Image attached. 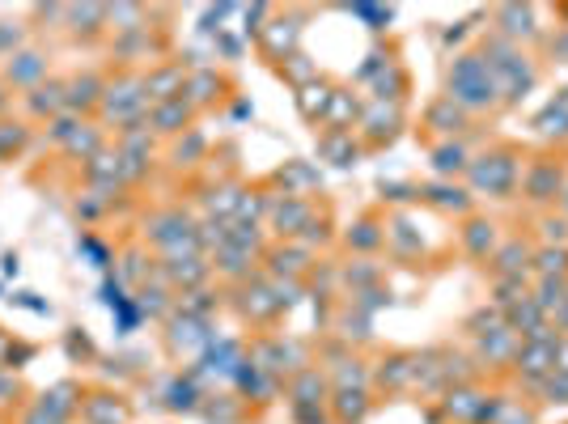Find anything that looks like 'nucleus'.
Instances as JSON below:
<instances>
[{"label": "nucleus", "mask_w": 568, "mask_h": 424, "mask_svg": "<svg viewBox=\"0 0 568 424\" xmlns=\"http://www.w3.org/2000/svg\"><path fill=\"white\" fill-rule=\"evenodd\" d=\"M26 424H60V416H47V412L39 408V412H34V416H30Z\"/></svg>", "instance_id": "4468645a"}, {"label": "nucleus", "mask_w": 568, "mask_h": 424, "mask_svg": "<svg viewBox=\"0 0 568 424\" xmlns=\"http://www.w3.org/2000/svg\"><path fill=\"white\" fill-rule=\"evenodd\" d=\"M191 119V106L183 102V98H170V102H162L153 111V128L157 132H174V128H183V123Z\"/></svg>", "instance_id": "39448f33"}, {"label": "nucleus", "mask_w": 568, "mask_h": 424, "mask_svg": "<svg viewBox=\"0 0 568 424\" xmlns=\"http://www.w3.org/2000/svg\"><path fill=\"white\" fill-rule=\"evenodd\" d=\"M170 276L174 280H200L204 268H200V259H179V255H174L170 259Z\"/></svg>", "instance_id": "9b49d317"}, {"label": "nucleus", "mask_w": 568, "mask_h": 424, "mask_svg": "<svg viewBox=\"0 0 568 424\" xmlns=\"http://www.w3.org/2000/svg\"><path fill=\"white\" fill-rule=\"evenodd\" d=\"M509 174H513L509 157H492V166H479L475 170V183L479 187H492V191H505L509 187Z\"/></svg>", "instance_id": "6e6552de"}, {"label": "nucleus", "mask_w": 568, "mask_h": 424, "mask_svg": "<svg viewBox=\"0 0 568 424\" xmlns=\"http://www.w3.org/2000/svg\"><path fill=\"white\" fill-rule=\"evenodd\" d=\"M306 217H310V208H306V204H289V212H284V208L276 212V225L284 229V234H293V225H301Z\"/></svg>", "instance_id": "f8f14e48"}, {"label": "nucleus", "mask_w": 568, "mask_h": 424, "mask_svg": "<svg viewBox=\"0 0 568 424\" xmlns=\"http://www.w3.org/2000/svg\"><path fill=\"white\" fill-rule=\"evenodd\" d=\"M518 365L526 374H543V369H556V344H530L526 352H518Z\"/></svg>", "instance_id": "0eeeda50"}, {"label": "nucleus", "mask_w": 568, "mask_h": 424, "mask_svg": "<svg viewBox=\"0 0 568 424\" xmlns=\"http://www.w3.org/2000/svg\"><path fill=\"white\" fill-rule=\"evenodd\" d=\"M0 106H5V81H0Z\"/></svg>", "instance_id": "2eb2a0df"}, {"label": "nucleus", "mask_w": 568, "mask_h": 424, "mask_svg": "<svg viewBox=\"0 0 568 424\" xmlns=\"http://www.w3.org/2000/svg\"><path fill=\"white\" fill-rule=\"evenodd\" d=\"M365 412V395L361 391H340V416L352 420V416H361Z\"/></svg>", "instance_id": "ddd939ff"}, {"label": "nucleus", "mask_w": 568, "mask_h": 424, "mask_svg": "<svg viewBox=\"0 0 568 424\" xmlns=\"http://www.w3.org/2000/svg\"><path fill=\"white\" fill-rule=\"evenodd\" d=\"M102 81L98 77H77L73 85H64V102H68V111H90V106L102 98Z\"/></svg>", "instance_id": "20e7f679"}, {"label": "nucleus", "mask_w": 568, "mask_h": 424, "mask_svg": "<svg viewBox=\"0 0 568 424\" xmlns=\"http://www.w3.org/2000/svg\"><path fill=\"white\" fill-rule=\"evenodd\" d=\"M43 73H47V60L39 51H17L5 64V81L17 85V90H34V85H43Z\"/></svg>", "instance_id": "f03ea898"}, {"label": "nucleus", "mask_w": 568, "mask_h": 424, "mask_svg": "<svg viewBox=\"0 0 568 424\" xmlns=\"http://www.w3.org/2000/svg\"><path fill=\"white\" fill-rule=\"evenodd\" d=\"M179 85H183V68H166V73H149V77H145V98L170 102Z\"/></svg>", "instance_id": "423d86ee"}, {"label": "nucleus", "mask_w": 568, "mask_h": 424, "mask_svg": "<svg viewBox=\"0 0 568 424\" xmlns=\"http://www.w3.org/2000/svg\"><path fill=\"white\" fill-rule=\"evenodd\" d=\"M26 106H30L34 115H56V119H60V111H68V102H64V85H60V81L34 85V90L26 94Z\"/></svg>", "instance_id": "7ed1b4c3"}, {"label": "nucleus", "mask_w": 568, "mask_h": 424, "mask_svg": "<svg viewBox=\"0 0 568 424\" xmlns=\"http://www.w3.org/2000/svg\"><path fill=\"white\" fill-rule=\"evenodd\" d=\"M450 98L471 106V111H484V106H492L496 102V77H492V68L479 60V56L454 60V68H450Z\"/></svg>", "instance_id": "f257e3e1"}, {"label": "nucleus", "mask_w": 568, "mask_h": 424, "mask_svg": "<svg viewBox=\"0 0 568 424\" xmlns=\"http://www.w3.org/2000/svg\"><path fill=\"white\" fill-rule=\"evenodd\" d=\"M17 47H22V26L0 22V56H17Z\"/></svg>", "instance_id": "9d476101"}, {"label": "nucleus", "mask_w": 568, "mask_h": 424, "mask_svg": "<svg viewBox=\"0 0 568 424\" xmlns=\"http://www.w3.org/2000/svg\"><path fill=\"white\" fill-rule=\"evenodd\" d=\"M26 145V132L17 128V123H0V157H9Z\"/></svg>", "instance_id": "1a4fd4ad"}]
</instances>
